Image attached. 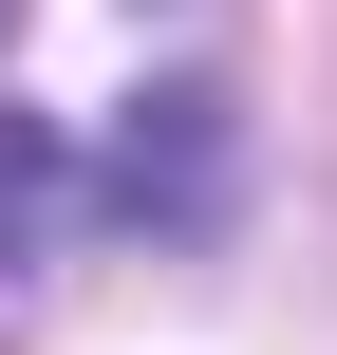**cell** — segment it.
I'll return each mask as SVG.
<instances>
[{"label":"cell","mask_w":337,"mask_h":355,"mask_svg":"<svg viewBox=\"0 0 337 355\" xmlns=\"http://www.w3.org/2000/svg\"><path fill=\"white\" fill-rule=\"evenodd\" d=\"M0 19H19V0H0Z\"/></svg>","instance_id":"7a4b0ae2"},{"label":"cell","mask_w":337,"mask_h":355,"mask_svg":"<svg viewBox=\"0 0 337 355\" xmlns=\"http://www.w3.org/2000/svg\"><path fill=\"white\" fill-rule=\"evenodd\" d=\"M56 187H75V150H56L38 112H0V262H38V225H56Z\"/></svg>","instance_id":"6da1fadb"}]
</instances>
